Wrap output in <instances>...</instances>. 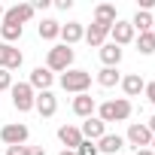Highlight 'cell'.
<instances>
[{
	"label": "cell",
	"mask_w": 155,
	"mask_h": 155,
	"mask_svg": "<svg viewBox=\"0 0 155 155\" xmlns=\"http://www.w3.org/2000/svg\"><path fill=\"white\" fill-rule=\"evenodd\" d=\"M76 155H101V152H97V143L82 140V143H79V149H76Z\"/></svg>",
	"instance_id": "obj_26"
},
{
	"label": "cell",
	"mask_w": 155,
	"mask_h": 155,
	"mask_svg": "<svg viewBox=\"0 0 155 155\" xmlns=\"http://www.w3.org/2000/svg\"><path fill=\"white\" fill-rule=\"evenodd\" d=\"M6 88H12V73L0 70V91H6Z\"/></svg>",
	"instance_id": "obj_27"
},
{
	"label": "cell",
	"mask_w": 155,
	"mask_h": 155,
	"mask_svg": "<svg viewBox=\"0 0 155 155\" xmlns=\"http://www.w3.org/2000/svg\"><path fill=\"white\" fill-rule=\"evenodd\" d=\"M125 140L134 146V149H149V143H152V131L146 128V125H131L128 128V134H125Z\"/></svg>",
	"instance_id": "obj_6"
},
{
	"label": "cell",
	"mask_w": 155,
	"mask_h": 155,
	"mask_svg": "<svg viewBox=\"0 0 155 155\" xmlns=\"http://www.w3.org/2000/svg\"><path fill=\"white\" fill-rule=\"evenodd\" d=\"M122 146H125V137H119V134H104L97 140V152H107V155L122 152Z\"/></svg>",
	"instance_id": "obj_17"
},
{
	"label": "cell",
	"mask_w": 155,
	"mask_h": 155,
	"mask_svg": "<svg viewBox=\"0 0 155 155\" xmlns=\"http://www.w3.org/2000/svg\"><path fill=\"white\" fill-rule=\"evenodd\" d=\"M31 6H34V12L37 9H49V0H37V3H31Z\"/></svg>",
	"instance_id": "obj_32"
},
{
	"label": "cell",
	"mask_w": 155,
	"mask_h": 155,
	"mask_svg": "<svg viewBox=\"0 0 155 155\" xmlns=\"http://www.w3.org/2000/svg\"><path fill=\"white\" fill-rule=\"evenodd\" d=\"M107 34H110L107 28H101V25H94V21H91V25H88V31H85V43H88L91 49H101V46L107 43Z\"/></svg>",
	"instance_id": "obj_19"
},
{
	"label": "cell",
	"mask_w": 155,
	"mask_h": 155,
	"mask_svg": "<svg viewBox=\"0 0 155 155\" xmlns=\"http://www.w3.org/2000/svg\"><path fill=\"white\" fill-rule=\"evenodd\" d=\"M58 140H61L67 149L76 152V149H79V143H82V131L76 128V125H61V128H58Z\"/></svg>",
	"instance_id": "obj_14"
},
{
	"label": "cell",
	"mask_w": 155,
	"mask_h": 155,
	"mask_svg": "<svg viewBox=\"0 0 155 155\" xmlns=\"http://www.w3.org/2000/svg\"><path fill=\"white\" fill-rule=\"evenodd\" d=\"M61 155H76V152H73V149H64V152H61Z\"/></svg>",
	"instance_id": "obj_35"
},
{
	"label": "cell",
	"mask_w": 155,
	"mask_h": 155,
	"mask_svg": "<svg viewBox=\"0 0 155 155\" xmlns=\"http://www.w3.org/2000/svg\"><path fill=\"white\" fill-rule=\"evenodd\" d=\"M70 64H73V49L70 46H52L49 49V55H46V70H58V73H67L70 70Z\"/></svg>",
	"instance_id": "obj_2"
},
{
	"label": "cell",
	"mask_w": 155,
	"mask_h": 155,
	"mask_svg": "<svg viewBox=\"0 0 155 155\" xmlns=\"http://www.w3.org/2000/svg\"><path fill=\"white\" fill-rule=\"evenodd\" d=\"M55 6H58V9H70V6H73V0H55Z\"/></svg>",
	"instance_id": "obj_31"
},
{
	"label": "cell",
	"mask_w": 155,
	"mask_h": 155,
	"mask_svg": "<svg viewBox=\"0 0 155 155\" xmlns=\"http://www.w3.org/2000/svg\"><path fill=\"white\" fill-rule=\"evenodd\" d=\"M37 34H40V40H58L61 37V25L55 18H43V25L37 28Z\"/></svg>",
	"instance_id": "obj_21"
},
{
	"label": "cell",
	"mask_w": 155,
	"mask_h": 155,
	"mask_svg": "<svg viewBox=\"0 0 155 155\" xmlns=\"http://www.w3.org/2000/svg\"><path fill=\"white\" fill-rule=\"evenodd\" d=\"M91 85V73L88 70H67L61 76V88L64 91H73V94H85Z\"/></svg>",
	"instance_id": "obj_3"
},
{
	"label": "cell",
	"mask_w": 155,
	"mask_h": 155,
	"mask_svg": "<svg viewBox=\"0 0 155 155\" xmlns=\"http://www.w3.org/2000/svg\"><path fill=\"white\" fill-rule=\"evenodd\" d=\"M79 131H82V140H91V143H97V140L107 134V125H104L97 116H91V119H85V122H82V128H79Z\"/></svg>",
	"instance_id": "obj_13"
},
{
	"label": "cell",
	"mask_w": 155,
	"mask_h": 155,
	"mask_svg": "<svg viewBox=\"0 0 155 155\" xmlns=\"http://www.w3.org/2000/svg\"><path fill=\"white\" fill-rule=\"evenodd\" d=\"M149 149H152V152H155V134H152V143H149Z\"/></svg>",
	"instance_id": "obj_36"
},
{
	"label": "cell",
	"mask_w": 155,
	"mask_h": 155,
	"mask_svg": "<svg viewBox=\"0 0 155 155\" xmlns=\"http://www.w3.org/2000/svg\"><path fill=\"white\" fill-rule=\"evenodd\" d=\"M122 91H125L128 97H137L140 91H146V82H143V76H140V73H128L125 79H122Z\"/></svg>",
	"instance_id": "obj_18"
},
{
	"label": "cell",
	"mask_w": 155,
	"mask_h": 155,
	"mask_svg": "<svg viewBox=\"0 0 155 155\" xmlns=\"http://www.w3.org/2000/svg\"><path fill=\"white\" fill-rule=\"evenodd\" d=\"M21 31H25L21 25H0V34H3V43H9V46H12L15 40H21Z\"/></svg>",
	"instance_id": "obj_25"
},
{
	"label": "cell",
	"mask_w": 155,
	"mask_h": 155,
	"mask_svg": "<svg viewBox=\"0 0 155 155\" xmlns=\"http://www.w3.org/2000/svg\"><path fill=\"white\" fill-rule=\"evenodd\" d=\"M61 40H64V46H73V43H79V40H85V28H82L79 21L61 25Z\"/></svg>",
	"instance_id": "obj_16"
},
{
	"label": "cell",
	"mask_w": 155,
	"mask_h": 155,
	"mask_svg": "<svg viewBox=\"0 0 155 155\" xmlns=\"http://www.w3.org/2000/svg\"><path fill=\"white\" fill-rule=\"evenodd\" d=\"M137 155H155L152 149H137Z\"/></svg>",
	"instance_id": "obj_34"
},
{
	"label": "cell",
	"mask_w": 155,
	"mask_h": 155,
	"mask_svg": "<svg viewBox=\"0 0 155 155\" xmlns=\"http://www.w3.org/2000/svg\"><path fill=\"white\" fill-rule=\"evenodd\" d=\"M146 128H149V131H152V134H155V116H152V119H149V125H146Z\"/></svg>",
	"instance_id": "obj_33"
},
{
	"label": "cell",
	"mask_w": 155,
	"mask_h": 155,
	"mask_svg": "<svg viewBox=\"0 0 155 155\" xmlns=\"http://www.w3.org/2000/svg\"><path fill=\"white\" fill-rule=\"evenodd\" d=\"M3 12H6V9H3V6H0V18H3Z\"/></svg>",
	"instance_id": "obj_37"
},
{
	"label": "cell",
	"mask_w": 155,
	"mask_h": 155,
	"mask_svg": "<svg viewBox=\"0 0 155 155\" xmlns=\"http://www.w3.org/2000/svg\"><path fill=\"white\" fill-rule=\"evenodd\" d=\"M116 21H119V15H116V6H113V3H101V6L94 9V25H101V28L110 31Z\"/></svg>",
	"instance_id": "obj_15"
},
{
	"label": "cell",
	"mask_w": 155,
	"mask_h": 155,
	"mask_svg": "<svg viewBox=\"0 0 155 155\" xmlns=\"http://www.w3.org/2000/svg\"><path fill=\"white\" fill-rule=\"evenodd\" d=\"M31 18H34V6L31 3H18V6H12V9L3 12V25H25Z\"/></svg>",
	"instance_id": "obj_8"
},
{
	"label": "cell",
	"mask_w": 155,
	"mask_h": 155,
	"mask_svg": "<svg viewBox=\"0 0 155 155\" xmlns=\"http://www.w3.org/2000/svg\"><path fill=\"white\" fill-rule=\"evenodd\" d=\"M101 61H104V67H119L122 49H119L116 43H104V46H101Z\"/></svg>",
	"instance_id": "obj_20"
},
{
	"label": "cell",
	"mask_w": 155,
	"mask_h": 155,
	"mask_svg": "<svg viewBox=\"0 0 155 155\" xmlns=\"http://www.w3.org/2000/svg\"><path fill=\"white\" fill-rule=\"evenodd\" d=\"M34 110H37L43 119H49V116H55V113H58V97H55L52 91H37Z\"/></svg>",
	"instance_id": "obj_10"
},
{
	"label": "cell",
	"mask_w": 155,
	"mask_h": 155,
	"mask_svg": "<svg viewBox=\"0 0 155 155\" xmlns=\"http://www.w3.org/2000/svg\"><path fill=\"white\" fill-rule=\"evenodd\" d=\"M152 34H155V25H152Z\"/></svg>",
	"instance_id": "obj_38"
},
{
	"label": "cell",
	"mask_w": 155,
	"mask_h": 155,
	"mask_svg": "<svg viewBox=\"0 0 155 155\" xmlns=\"http://www.w3.org/2000/svg\"><path fill=\"white\" fill-rule=\"evenodd\" d=\"M28 137H31V131H28V125H21V122H12V125H3V128H0V140H3L6 146H25Z\"/></svg>",
	"instance_id": "obj_5"
},
{
	"label": "cell",
	"mask_w": 155,
	"mask_h": 155,
	"mask_svg": "<svg viewBox=\"0 0 155 155\" xmlns=\"http://www.w3.org/2000/svg\"><path fill=\"white\" fill-rule=\"evenodd\" d=\"M25 61V55L18 49H12L9 43H0V70H18Z\"/></svg>",
	"instance_id": "obj_7"
},
{
	"label": "cell",
	"mask_w": 155,
	"mask_h": 155,
	"mask_svg": "<svg viewBox=\"0 0 155 155\" xmlns=\"http://www.w3.org/2000/svg\"><path fill=\"white\" fill-rule=\"evenodd\" d=\"M6 155H25V146H9Z\"/></svg>",
	"instance_id": "obj_30"
},
{
	"label": "cell",
	"mask_w": 155,
	"mask_h": 155,
	"mask_svg": "<svg viewBox=\"0 0 155 155\" xmlns=\"http://www.w3.org/2000/svg\"><path fill=\"white\" fill-rule=\"evenodd\" d=\"M137 52H140V55H152V52H155V34H152V31L137 37Z\"/></svg>",
	"instance_id": "obj_24"
},
{
	"label": "cell",
	"mask_w": 155,
	"mask_h": 155,
	"mask_svg": "<svg viewBox=\"0 0 155 155\" xmlns=\"http://www.w3.org/2000/svg\"><path fill=\"white\" fill-rule=\"evenodd\" d=\"M12 107L18 110V113H28V110H34V101H37V91L28 85V82H12Z\"/></svg>",
	"instance_id": "obj_4"
},
{
	"label": "cell",
	"mask_w": 155,
	"mask_h": 155,
	"mask_svg": "<svg viewBox=\"0 0 155 155\" xmlns=\"http://www.w3.org/2000/svg\"><path fill=\"white\" fill-rule=\"evenodd\" d=\"M131 116V101L128 97H116V101H104L97 107V119L107 125V122H125Z\"/></svg>",
	"instance_id": "obj_1"
},
{
	"label": "cell",
	"mask_w": 155,
	"mask_h": 155,
	"mask_svg": "<svg viewBox=\"0 0 155 155\" xmlns=\"http://www.w3.org/2000/svg\"><path fill=\"white\" fill-rule=\"evenodd\" d=\"M25 155H46L43 146H25Z\"/></svg>",
	"instance_id": "obj_28"
},
{
	"label": "cell",
	"mask_w": 155,
	"mask_h": 155,
	"mask_svg": "<svg viewBox=\"0 0 155 155\" xmlns=\"http://www.w3.org/2000/svg\"><path fill=\"white\" fill-rule=\"evenodd\" d=\"M146 97H149L152 107H155V82H146Z\"/></svg>",
	"instance_id": "obj_29"
},
{
	"label": "cell",
	"mask_w": 155,
	"mask_h": 155,
	"mask_svg": "<svg viewBox=\"0 0 155 155\" xmlns=\"http://www.w3.org/2000/svg\"><path fill=\"white\" fill-rule=\"evenodd\" d=\"M52 82H55V73L46 70V67H37V70L31 73V79H28V85H31L34 91H49Z\"/></svg>",
	"instance_id": "obj_11"
},
{
	"label": "cell",
	"mask_w": 155,
	"mask_h": 155,
	"mask_svg": "<svg viewBox=\"0 0 155 155\" xmlns=\"http://www.w3.org/2000/svg\"><path fill=\"white\" fill-rule=\"evenodd\" d=\"M152 25H155L152 12H143V9H137V15H134L131 28H134V31H140V34H149V31H152Z\"/></svg>",
	"instance_id": "obj_22"
},
{
	"label": "cell",
	"mask_w": 155,
	"mask_h": 155,
	"mask_svg": "<svg viewBox=\"0 0 155 155\" xmlns=\"http://www.w3.org/2000/svg\"><path fill=\"white\" fill-rule=\"evenodd\" d=\"M94 110H97V101H94L88 91L73 97V113L79 116V119H91V116H94Z\"/></svg>",
	"instance_id": "obj_12"
},
{
	"label": "cell",
	"mask_w": 155,
	"mask_h": 155,
	"mask_svg": "<svg viewBox=\"0 0 155 155\" xmlns=\"http://www.w3.org/2000/svg\"><path fill=\"white\" fill-rule=\"evenodd\" d=\"M134 34H137V31L131 28V21H122V18L110 28V37H113V43H116L119 49H122V46H128V43H134Z\"/></svg>",
	"instance_id": "obj_9"
},
{
	"label": "cell",
	"mask_w": 155,
	"mask_h": 155,
	"mask_svg": "<svg viewBox=\"0 0 155 155\" xmlns=\"http://www.w3.org/2000/svg\"><path fill=\"white\" fill-rule=\"evenodd\" d=\"M97 82H101L104 88H113V85H119V82H122V76H119V70H116V67H104V70L97 73Z\"/></svg>",
	"instance_id": "obj_23"
}]
</instances>
